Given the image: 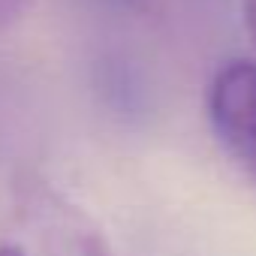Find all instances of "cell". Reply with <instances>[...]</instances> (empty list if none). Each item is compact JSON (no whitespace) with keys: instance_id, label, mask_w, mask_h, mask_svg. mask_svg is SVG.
<instances>
[{"instance_id":"3957f363","label":"cell","mask_w":256,"mask_h":256,"mask_svg":"<svg viewBox=\"0 0 256 256\" xmlns=\"http://www.w3.org/2000/svg\"><path fill=\"white\" fill-rule=\"evenodd\" d=\"M100 90L106 94V100L120 108V112H142L145 108V84L139 78V72L130 66V60L120 58H108L102 60L100 70Z\"/></svg>"},{"instance_id":"277c9868","label":"cell","mask_w":256,"mask_h":256,"mask_svg":"<svg viewBox=\"0 0 256 256\" xmlns=\"http://www.w3.org/2000/svg\"><path fill=\"white\" fill-rule=\"evenodd\" d=\"M90 4L112 10L118 16H148L154 10V0H90Z\"/></svg>"},{"instance_id":"8992f818","label":"cell","mask_w":256,"mask_h":256,"mask_svg":"<svg viewBox=\"0 0 256 256\" xmlns=\"http://www.w3.org/2000/svg\"><path fill=\"white\" fill-rule=\"evenodd\" d=\"M241 6H244V24L256 42V0H241Z\"/></svg>"},{"instance_id":"7a4b0ae2","label":"cell","mask_w":256,"mask_h":256,"mask_svg":"<svg viewBox=\"0 0 256 256\" xmlns=\"http://www.w3.org/2000/svg\"><path fill=\"white\" fill-rule=\"evenodd\" d=\"M22 205L48 256H118L90 217L60 199L52 187L30 184Z\"/></svg>"},{"instance_id":"5b68a950","label":"cell","mask_w":256,"mask_h":256,"mask_svg":"<svg viewBox=\"0 0 256 256\" xmlns=\"http://www.w3.org/2000/svg\"><path fill=\"white\" fill-rule=\"evenodd\" d=\"M28 6H30V0H0V30L12 28L24 16Z\"/></svg>"},{"instance_id":"6da1fadb","label":"cell","mask_w":256,"mask_h":256,"mask_svg":"<svg viewBox=\"0 0 256 256\" xmlns=\"http://www.w3.org/2000/svg\"><path fill=\"white\" fill-rule=\"evenodd\" d=\"M208 118L229 157L256 181V64L226 60L208 84Z\"/></svg>"},{"instance_id":"52a82bcc","label":"cell","mask_w":256,"mask_h":256,"mask_svg":"<svg viewBox=\"0 0 256 256\" xmlns=\"http://www.w3.org/2000/svg\"><path fill=\"white\" fill-rule=\"evenodd\" d=\"M0 256H24L18 247H0Z\"/></svg>"}]
</instances>
